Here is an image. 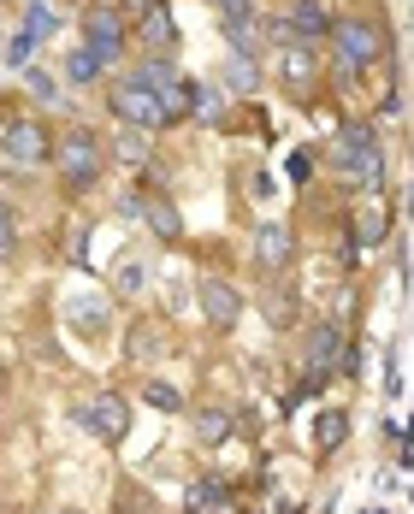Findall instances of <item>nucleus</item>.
<instances>
[{
	"label": "nucleus",
	"instance_id": "obj_1",
	"mask_svg": "<svg viewBox=\"0 0 414 514\" xmlns=\"http://www.w3.org/2000/svg\"><path fill=\"white\" fill-rule=\"evenodd\" d=\"M332 160L344 166L361 190H379V142H373V130L367 125H349L344 136L332 142Z\"/></svg>",
	"mask_w": 414,
	"mask_h": 514
},
{
	"label": "nucleus",
	"instance_id": "obj_2",
	"mask_svg": "<svg viewBox=\"0 0 414 514\" xmlns=\"http://www.w3.org/2000/svg\"><path fill=\"white\" fill-rule=\"evenodd\" d=\"M54 154H60V172H66L71 190H89V184L101 178V166H107V160H101V142H95L89 130H71Z\"/></svg>",
	"mask_w": 414,
	"mask_h": 514
},
{
	"label": "nucleus",
	"instance_id": "obj_3",
	"mask_svg": "<svg viewBox=\"0 0 414 514\" xmlns=\"http://www.w3.org/2000/svg\"><path fill=\"white\" fill-rule=\"evenodd\" d=\"M113 113H119L125 125H142V130L172 125V119H166V95H154L142 77H131V83H119V89H113Z\"/></svg>",
	"mask_w": 414,
	"mask_h": 514
},
{
	"label": "nucleus",
	"instance_id": "obj_4",
	"mask_svg": "<svg viewBox=\"0 0 414 514\" xmlns=\"http://www.w3.org/2000/svg\"><path fill=\"white\" fill-rule=\"evenodd\" d=\"M83 48L101 54V60H119L125 54V18L113 6H89L83 12Z\"/></svg>",
	"mask_w": 414,
	"mask_h": 514
},
{
	"label": "nucleus",
	"instance_id": "obj_5",
	"mask_svg": "<svg viewBox=\"0 0 414 514\" xmlns=\"http://www.w3.org/2000/svg\"><path fill=\"white\" fill-rule=\"evenodd\" d=\"M332 42H338V60L349 65V71H361V65H373L379 54H385V36L373 30V24H332Z\"/></svg>",
	"mask_w": 414,
	"mask_h": 514
},
{
	"label": "nucleus",
	"instance_id": "obj_6",
	"mask_svg": "<svg viewBox=\"0 0 414 514\" xmlns=\"http://www.w3.org/2000/svg\"><path fill=\"white\" fill-rule=\"evenodd\" d=\"M332 367H355V355L344 349L338 325H314V337H308V385H320Z\"/></svg>",
	"mask_w": 414,
	"mask_h": 514
},
{
	"label": "nucleus",
	"instance_id": "obj_7",
	"mask_svg": "<svg viewBox=\"0 0 414 514\" xmlns=\"http://www.w3.org/2000/svg\"><path fill=\"white\" fill-rule=\"evenodd\" d=\"M77 420H83L95 438H107V444H119V438L131 432V408H125L119 396H95V402H83V408H77Z\"/></svg>",
	"mask_w": 414,
	"mask_h": 514
},
{
	"label": "nucleus",
	"instance_id": "obj_8",
	"mask_svg": "<svg viewBox=\"0 0 414 514\" xmlns=\"http://www.w3.org/2000/svg\"><path fill=\"white\" fill-rule=\"evenodd\" d=\"M196 302H202V314H207V325H213V331H231V325L243 320V302H237V290H231L225 278H202Z\"/></svg>",
	"mask_w": 414,
	"mask_h": 514
},
{
	"label": "nucleus",
	"instance_id": "obj_9",
	"mask_svg": "<svg viewBox=\"0 0 414 514\" xmlns=\"http://www.w3.org/2000/svg\"><path fill=\"white\" fill-rule=\"evenodd\" d=\"M6 154H12L18 166H36V160H48V154H54V142H48V130L36 125V119H24V125L6 130Z\"/></svg>",
	"mask_w": 414,
	"mask_h": 514
},
{
	"label": "nucleus",
	"instance_id": "obj_10",
	"mask_svg": "<svg viewBox=\"0 0 414 514\" xmlns=\"http://www.w3.org/2000/svg\"><path fill=\"white\" fill-rule=\"evenodd\" d=\"M290 255H296V243H290V231H284V225H261V231H255V260H261L267 272H278Z\"/></svg>",
	"mask_w": 414,
	"mask_h": 514
},
{
	"label": "nucleus",
	"instance_id": "obj_11",
	"mask_svg": "<svg viewBox=\"0 0 414 514\" xmlns=\"http://www.w3.org/2000/svg\"><path fill=\"white\" fill-rule=\"evenodd\" d=\"M231 438V414H219V408H207V414H196V444H207V450H219Z\"/></svg>",
	"mask_w": 414,
	"mask_h": 514
},
{
	"label": "nucleus",
	"instance_id": "obj_12",
	"mask_svg": "<svg viewBox=\"0 0 414 514\" xmlns=\"http://www.w3.org/2000/svg\"><path fill=\"white\" fill-rule=\"evenodd\" d=\"M66 320L83 325L89 337H101V331H107V308H101V302H66Z\"/></svg>",
	"mask_w": 414,
	"mask_h": 514
},
{
	"label": "nucleus",
	"instance_id": "obj_13",
	"mask_svg": "<svg viewBox=\"0 0 414 514\" xmlns=\"http://www.w3.org/2000/svg\"><path fill=\"white\" fill-rule=\"evenodd\" d=\"M290 24H296L302 36H332V24H326V12H320L314 0H296V12H290Z\"/></svg>",
	"mask_w": 414,
	"mask_h": 514
},
{
	"label": "nucleus",
	"instance_id": "obj_14",
	"mask_svg": "<svg viewBox=\"0 0 414 514\" xmlns=\"http://www.w3.org/2000/svg\"><path fill=\"white\" fill-rule=\"evenodd\" d=\"M160 349H166V337H160V325H148V320H142L137 331H131V361H154Z\"/></svg>",
	"mask_w": 414,
	"mask_h": 514
},
{
	"label": "nucleus",
	"instance_id": "obj_15",
	"mask_svg": "<svg viewBox=\"0 0 414 514\" xmlns=\"http://www.w3.org/2000/svg\"><path fill=\"white\" fill-rule=\"evenodd\" d=\"M101 54H89V48H77V54H66V77L71 83H95V77H101Z\"/></svg>",
	"mask_w": 414,
	"mask_h": 514
},
{
	"label": "nucleus",
	"instance_id": "obj_16",
	"mask_svg": "<svg viewBox=\"0 0 414 514\" xmlns=\"http://www.w3.org/2000/svg\"><path fill=\"white\" fill-rule=\"evenodd\" d=\"M24 30L42 42V36H54V6L48 0H24Z\"/></svg>",
	"mask_w": 414,
	"mask_h": 514
},
{
	"label": "nucleus",
	"instance_id": "obj_17",
	"mask_svg": "<svg viewBox=\"0 0 414 514\" xmlns=\"http://www.w3.org/2000/svg\"><path fill=\"white\" fill-rule=\"evenodd\" d=\"M284 77H290V89H308V83H314V60H308V48H290V54H284Z\"/></svg>",
	"mask_w": 414,
	"mask_h": 514
},
{
	"label": "nucleus",
	"instance_id": "obj_18",
	"mask_svg": "<svg viewBox=\"0 0 414 514\" xmlns=\"http://www.w3.org/2000/svg\"><path fill=\"white\" fill-rule=\"evenodd\" d=\"M190 113H207V119H219V113H225L219 89H207V83H190Z\"/></svg>",
	"mask_w": 414,
	"mask_h": 514
},
{
	"label": "nucleus",
	"instance_id": "obj_19",
	"mask_svg": "<svg viewBox=\"0 0 414 514\" xmlns=\"http://www.w3.org/2000/svg\"><path fill=\"white\" fill-rule=\"evenodd\" d=\"M142 36H148V48H160V42L172 36V18H166L160 6H148V12H142Z\"/></svg>",
	"mask_w": 414,
	"mask_h": 514
},
{
	"label": "nucleus",
	"instance_id": "obj_20",
	"mask_svg": "<svg viewBox=\"0 0 414 514\" xmlns=\"http://www.w3.org/2000/svg\"><path fill=\"white\" fill-rule=\"evenodd\" d=\"M119 160H131V166H142V160H148V142H142V125L119 130Z\"/></svg>",
	"mask_w": 414,
	"mask_h": 514
},
{
	"label": "nucleus",
	"instance_id": "obj_21",
	"mask_svg": "<svg viewBox=\"0 0 414 514\" xmlns=\"http://www.w3.org/2000/svg\"><path fill=\"white\" fill-rule=\"evenodd\" d=\"M30 54H36V36H30V30H18V36L6 42V54H0V60H6V65H30Z\"/></svg>",
	"mask_w": 414,
	"mask_h": 514
},
{
	"label": "nucleus",
	"instance_id": "obj_22",
	"mask_svg": "<svg viewBox=\"0 0 414 514\" xmlns=\"http://www.w3.org/2000/svg\"><path fill=\"white\" fill-rule=\"evenodd\" d=\"M148 225H154L160 237H178V231H184V225H178V213H172L166 201H154V207H148Z\"/></svg>",
	"mask_w": 414,
	"mask_h": 514
},
{
	"label": "nucleus",
	"instance_id": "obj_23",
	"mask_svg": "<svg viewBox=\"0 0 414 514\" xmlns=\"http://www.w3.org/2000/svg\"><path fill=\"white\" fill-rule=\"evenodd\" d=\"M355 225H361V243H379V237H385V213H379V207H361Z\"/></svg>",
	"mask_w": 414,
	"mask_h": 514
},
{
	"label": "nucleus",
	"instance_id": "obj_24",
	"mask_svg": "<svg viewBox=\"0 0 414 514\" xmlns=\"http://www.w3.org/2000/svg\"><path fill=\"white\" fill-rule=\"evenodd\" d=\"M344 414H326V420H320V450H338V444H344Z\"/></svg>",
	"mask_w": 414,
	"mask_h": 514
},
{
	"label": "nucleus",
	"instance_id": "obj_25",
	"mask_svg": "<svg viewBox=\"0 0 414 514\" xmlns=\"http://www.w3.org/2000/svg\"><path fill=\"white\" fill-rule=\"evenodd\" d=\"M12 249H18V225H12V207L0 201V260H12Z\"/></svg>",
	"mask_w": 414,
	"mask_h": 514
},
{
	"label": "nucleus",
	"instance_id": "obj_26",
	"mask_svg": "<svg viewBox=\"0 0 414 514\" xmlns=\"http://www.w3.org/2000/svg\"><path fill=\"white\" fill-rule=\"evenodd\" d=\"M225 77H231V89H243V95H249V89H255V65L243 60V54H237V60L225 65Z\"/></svg>",
	"mask_w": 414,
	"mask_h": 514
},
{
	"label": "nucleus",
	"instance_id": "obj_27",
	"mask_svg": "<svg viewBox=\"0 0 414 514\" xmlns=\"http://www.w3.org/2000/svg\"><path fill=\"white\" fill-rule=\"evenodd\" d=\"M24 89H30L36 101H60V95H54V77H48V71H24Z\"/></svg>",
	"mask_w": 414,
	"mask_h": 514
},
{
	"label": "nucleus",
	"instance_id": "obj_28",
	"mask_svg": "<svg viewBox=\"0 0 414 514\" xmlns=\"http://www.w3.org/2000/svg\"><path fill=\"white\" fill-rule=\"evenodd\" d=\"M148 402H154V408H178V390H172V385H160V379H154V385H148Z\"/></svg>",
	"mask_w": 414,
	"mask_h": 514
},
{
	"label": "nucleus",
	"instance_id": "obj_29",
	"mask_svg": "<svg viewBox=\"0 0 414 514\" xmlns=\"http://www.w3.org/2000/svg\"><path fill=\"white\" fill-rule=\"evenodd\" d=\"M119 290H142V266H137V260H125V266H119Z\"/></svg>",
	"mask_w": 414,
	"mask_h": 514
},
{
	"label": "nucleus",
	"instance_id": "obj_30",
	"mask_svg": "<svg viewBox=\"0 0 414 514\" xmlns=\"http://www.w3.org/2000/svg\"><path fill=\"white\" fill-rule=\"evenodd\" d=\"M308 172H314V160H308V154H290V178H296V184H302V178H308Z\"/></svg>",
	"mask_w": 414,
	"mask_h": 514
},
{
	"label": "nucleus",
	"instance_id": "obj_31",
	"mask_svg": "<svg viewBox=\"0 0 414 514\" xmlns=\"http://www.w3.org/2000/svg\"><path fill=\"white\" fill-rule=\"evenodd\" d=\"M148 6H154V0H131V12H148Z\"/></svg>",
	"mask_w": 414,
	"mask_h": 514
},
{
	"label": "nucleus",
	"instance_id": "obj_32",
	"mask_svg": "<svg viewBox=\"0 0 414 514\" xmlns=\"http://www.w3.org/2000/svg\"><path fill=\"white\" fill-rule=\"evenodd\" d=\"M0 396H6V367H0Z\"/></svg>",
	"mask_w": 414,
	"mask_h": 514
},
{
	"label": "nucleus",
	"instance_id": "obj_33",
	"mask_svg": "<svg viewBox=\"0 0 414 514\" xmlns=\"http://www.w3.org/2000/svg\"><path fill=\"white\" fill-rule=\"evenodd\" d=\"M0 54H6V42H0Z\"/></svg>",
	"mask_w": 414,
	"mask_h": 514
},
{
	"label": "nucleus",
	"instance_id": "obj_34",
	"mask_svg": "<svg viewBox=\"0 0 414 514\" xmlns=\"http://www.w3.org/2000/svg\"><path fill=\"white\" fill-rule=\"evenodd\" d=\"M219 6H225V0H219Z\"/></svg>",
	"mask_w": 414,
	"mask_h": 514
}]
</instances>
